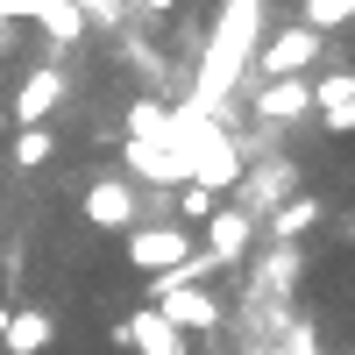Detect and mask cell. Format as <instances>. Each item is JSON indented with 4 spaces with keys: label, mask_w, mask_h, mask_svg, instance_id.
I'll return each instance as SVG.
<instances>
[{
    "label": "cell",
    "mask_w": 355,
    "mask_h": 355,
    "mask_svg": "<svg viewBox=\"0 0 355 355\" xmlns=\"http://www.w3.org/2000/svg\"><path fill=\"white\" fill-rule=\"evenodd\" d=\"M263 8L270 0H227L214 15V36H206V57H199V78H192V114H220L227 93L242 85V71L256 64V43H263Z\"/></svg>",
    "instance_id": "obj_1"
},
{
    "label": "cell",
    "mask_w": 355,
    "mask_h": 355,
    "mask_svg": "<svg viewBox=\"0 0 355 355\" xmlns=\"http://www.w3.org/2000/svg\"><path fill=\"white\" fill-rule=\"evenodd\" d=\"M320 50H327V36H313V28H277V36L256 43V71H263V85L270 78H306L320 64Z\"/></svg>",
    "instance_id": "obj_2"
},
{
    "label": "cell",
    "mask_w": 355,
    "mask_h": 355,
    "mask_svg": "<svg viewBox=\"0 0 355 355\" xmlns=\"http://www.w3.org/2000/svg\"><path fill=\"white\" fill-rule=\"evenodd\" d=\"M192 256V234L178 227V220H157V227H128V263L142 277H164V270H178V263Z\"/></svg>",
    "instance_id": "obj_3"
},
{
    "label": "cell",
    "mask_w": 355,
    "mask_h": 355,
    "mask_svg": "<svg viewBox=\"0 0 355 355\" xmlns=\"http://www.w3.org/2000/svg\"><path fill=\"white\" fill-rule=\"evenodd\" d=\"M249 242H256V214H249V206H214V220H206V242H199V256L214 263V270H234V263L249 256Z\"/></svg>",
    "instance_id": "obj_4"
},
{
    "label": "cell",
    "mask_w": 355,
    "mask_h": 355,
    "mask_svg": "<svg viewBox=\"0 0 355 355\" xmlns=\"http://www.w3.org/2000/svg\"><path fill=\"white\" fill-rule=\"evenodd\" d=\"M157 313L171 320V327L178 334H214L220 327V299H214V291H199V284H178V291H157Z\"/></svg>",
    "instance_id": "obj_5"
},
{
    "label": "cell",
    "mask_w": 355,
    "mask_h": 355,
    "mask_svg": "<svg viewBox=\"0 0 355 355\" xmlns=\"http://www.w3.org/2000/svg\"><path fill=\"white\" fill-rule=\"evenodd\" d=\"M0 21H43L50 43H78L85 36V15L71 0H0Z\"/></svg>",
    "instance_id": "obj_6"
},
{
    "label": "cell",
    "mask_w": 355,
    "mask_h": 355,
    "mask_svg": "<svg viewBox=\"0 0 355 355\" xmlns=\"http://www.w3.org/2000/svg\"><path fill=\"white\" fill-rule=\"evenodd\" d=\"M64 93H71V85H64V71H50V64H43V71H28V78L15 85V121H21V128H43L50 114H57V100H64Z\"/></svg>",
    "instance_id": "obj_7"
},
{
    "label": "cell",
    "mask_w": 355,
    "mask_h": 355,
    "mask_svg": "<svg viewBox=\"0 0 355 355\" xmlns=\"http://www.w3.org/2000/svg\"><path fill=\"white\" fill-rule=\"evenodd\" d=\"M57 341V320L43 306H8V327H0V348L8 355H43Z\"/></svg>",
    "instance_id": "obj_8"
},
{
    "label": "cell",
    "mask_w": 355,
    "mask_h": 355,
    "mask_svg": "<svg viewBox=\"0 0 355 355\" xmlns=\"http://www.w3.org/2000/svg\"><path fill=\"white\" fill-rule=\"evenodd\" d=\"M299 114H313V78H270L256 93V121H299Z\"/></svg>",
    "instance_id": "obj_9"
},
{
    "label": "cell",
    "mask_w": 355,
    "mask_h": 355,
    "mask_svg": "<svg viewBox=\"0 0 355 355\" xmlns=\"http://www.w3.org/2000/svg\"><path fill=\"white\" fill-rule=\"evenodd\" d=\"M121 341H128L135 355H192V348H185V334H178V327H171V320H164L157 306H150V313H128Z\"/></svg>",
    "instance_id": "obj_10"
},
{
    "label": "cell",
    "mask_w": 355,
    "mask_h": 355,
    "mask_svg": "<svg viewBox=\"0 0 355 355\" xmlns=\"http://www.w3.org/2000/svg\"><path fill=\"white\" fill-rule=\"evenodd\" d=\"M78 214L93 227H135V192L121 185V178H100V185L78 199Z\"/></svg>",
    "instance_id": "obj_11"
},
{
    "label": "cell",
    "mask_w": 355,
    "mask_h": 355,
    "mask_svg": "<svg viewBox=\"0 0 355 355\" xmlns=\"http://www.w3.org/2000/svg\"><path fill=\"white\" fill-rule=\"evenodd\" d=\"M121 157L135 178H150V185H185V157H178V142H121Z\"/></svg>",
    "instance_id": "obj_12"
},
{
    "label": "cell",
    "mask_w": 355,
    "mask_h": 355,
    "mask_svg": "<svg viewBox=\"0 0 355 355\" xmlns=\"http://www.w3.org/2000/svg\"><path fill=\"white\" fill-rule=\"evenodd\" d=\"M128 142H178L171 107H157V100H128Z\"/></svg>",
    "instance_id": "obj_13"
},
{
    "label": "cell",
    "mask_w": 355,
    "mask_h": 355,
    "mask_svg": "<svg viewBox=\"0 0 355 355\" xmlns=\"http://www.w3.org/2000/svg\"><path fill=\"white\" fill-rule=\"evenodd\" d=\"M320 214H327V206H320V199H306V192H291L284 206H277V220H270V234H277V242L291 249V242H299V234L320 220Z\"/></svg>",
    "instance_id": "obj_14"
},
{
    "label": "cell",
    "mask_w": 355,
    "mask_h": 355,
    "mask_svg": "<svg viewBox=\"0 0 355 355\" xmlns=\"http://www.w3.org/2000/svg\"><path fill=\"white\" fill-rule=\"evenodd\" d=\"M348 21H355V0H306V8H299V28H313V36L348 28Z\"/></svg>",
    "instance_id": "obj_15"
},
{
    "label": "cell",
    "mask_w": 355,
    "mask_h": 355,
    "mask_svg": "<svg viewBox=\"0 0 355 355\" xmlns=\"http://www.w3.org/2000/svg\"><path fill=\"white\" fill-rule=\"evenodd\" d=\"M50 157H57V135H50V121L15 135V164H28V171H36V164H50Z\"/></svg>",
    "instance_id": "obj_16"
},
{
    "label": "cell",
    "mask_w": 355,
    "mask_h": 355,
    "mask_svg": "<svg viewBox=\"0 0 355 355\" xmlns=\"http://www.w3.org/2000/svg\"><path fill=\"white\" fill-rule=\"evenodd\" d=\"M214 192H199V185H178V214H185V220H214Z\"/></svg>",
    "instance_id": "obj_17"
},
{
    "label": "cell",
    "mask_w": 355,
    "mask_h": 355,
    "mask_svg": "<svg viewBox=\"0 0 355 355\" xmlns=\"http://www.w3.org/2000/svg\"><path fill=\"white\" fill-rule=\"evenodd\" d=\"M142 8H157V15H171V8H185V0H142Z\"/></svg>",
    "instance_id": "obj_18"
},
{
    "label": "cell",
    "mask_w": 355,
    "mask_h": 355,
    "mask_svg": "<svg viewBox=\"0 0 355 355\" xmlns=\"http://www.w3.org/2000/svg\"><path fill=\"white\" fill-rule=\"evenodd\" d=\"M0 327H8V306H0Z\"/></svg>",
    "instance_id": "obj_19"
},
{
    "label": "cell",
    "mask_w": 355,
    "mask_h": 355,
    "mask_svg": "<svg viewBox=\"0 0 355 355\" xmlns=\"http://www.w3.org/2000/svg\"><path fill=\"white\" fill-rule=\"evenodd\" d=\"M348 242H355V220H348Z\"/></svg>",
    "instance_id": "obj_20"
}]
</instances>
